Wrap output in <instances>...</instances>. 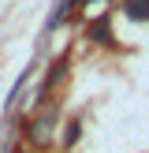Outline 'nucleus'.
<instances>
[{"label":"nucleus","instance_id":"f257e3e1","mask_svg":"<svg viewBox=\"0 0 149 153\" xmlns=\"http://www.w3.org/2000/svg\"><path fill=\"white\" fill-rule=\"evenodd\" d=\"M127 15L131 19H149V0H127Z\"/></svg>","mask_w":149,"mask_h":153},{"label":"nucleus","instance_id":"f03ea898","mask_svg":"<svg viewBox=\"0 0 149 153\" xmlns=\"http://www.w3.org/2000/svg\"><path fill=\"white\" fill-rule=\"evenodd\" d=\"M89 34H93L97 41H108V26H104V22H93V26H89Z\"/></svg>","mask_w":149,"mask_h":153}]
</instances>
